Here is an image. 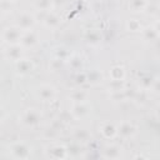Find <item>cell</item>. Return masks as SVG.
<instances>
[{"mask_svg":"<svg viewBox=\"0 0 160 160\" xmlns=\"http://www.w3.org/2000/svg\"><path fill=\"white\" fill-rule=\"evenodd\" d=\"M51 5V0H36L35 6L41 11H49Z\"/></svg>","mask_w":160,"mask_h":160,"instance_id":"obj_16","label":"cell"},{"mask_svg":"<svg viewBox=\"0 0 160 160\" xmlns=\"http://www.w3.org/2000/svg\"><path fill=\"white\" fill-rule=\"evenodd\" d=\"M146 6V0H130L129 8H131L132 11H142Z\"/></svg>","mask_w":160,"mask_h":160,"instance_id":"obj_13","label":"cell"},{"mask_svg":"<svg viewBox=\"0 0 160 160\" xmlns=\"http://www.w3.org/2000/svg\"><path fill=\"white\" fill-rule=\"evenodd\" d=\"M105 156L106 158H119V156H121V149L116 145H111V146L106 148Z\"/></svg>","mask_w":160,"mask_h":160,"instance_id":"obj_14","label":"cell"},{"mask_svg":"<svg viewBox=\"0 0 160 160\" xmlns=\"http://www.w3.org/2000/svg\"><path fill=\"white\" fill-rule=\"evenodd\" d=\"M41 121V112L38 109L34 108H29L26 109L22 114H21V122L25 126L29 128H34L36 125H39Z\"/></svg>","mask_w":160,"mask_h":160,"instance_id":"obj_1","label":"cell"},{"mask_svg":"<svg viewBox=\"0 0 160 160\" xmlns=\"http://www.w3.org/2000/svg\"><path fill=\"white\" fill-rule=\"evenodd\" d=\"M32 69V64L29 61V60H25V59H20L16 61V70L20 72V74H29Z\"/></svg>","mask_w":160,"mask_h":160,"instance_id":"obj_12","label":"cell"},{"mask_svg":"<svg viewBox=\"0 0 160 160\" xmlns=\"http://www.w3.org/2000/svg\"><path fill=\"white\" fill-rule=\"evenodd\" d=\"M1 15H2V10L0 9V19H1Z\"/></svg>","mask_w":160,"mask_h":160,"instance_id":"obj_18","label":"cell"},{"mask_svg":"<svg viewBox=\"0 0 160 160\" xmlns=\"http://www.w3.org/2000/svg\"><path fill=\"white\" fill-rule=\"evenodd\" d=\"M100 130H101V134L105 136V138H108V139H111V138H114L116 134H118V128H115L112 124H110V122H104L102 125H101V128H99Z\"/></svg>","mask_w":160,"mask_h":160,"instance_id":"obj_11","label":"cell"},{"mask_svg":"<svg viewBox=\"0 0 160 160\" xmlns=\"http://www.w3.org/2000/svg\"><path fill=\"white\" fill-rule=\"evenodd\" d=\"M6 56L14 61H18L21 59V54H22V49L20 44H15V45H10L9 49L5 51Z\"/></svg>","mask_w":160,"mask_h":160,"instance_id":"obj_8","label":"cell"},{"mask_svg":"<svg viewBox=\"0 0 160 160\" xmlns=\"http://www.w3.org/2000/svg\"><path fill=\"white\" fill-rule=\"evenodd\" d=\"M2 115H4V110H2V108L0 106V120L2 119Z\"/></svg>","mask_w":160,"mask_h":160,"instance_id":"obj_17","label":"cell"},{"mask_svg":"<svg viewBox=\"0 0 160 160\" xmlns=\"http://www.w3.org/2000/svg\"><path fill=\"white\" fill-rule=\"evenodd\" d=\"M118 134L121 135V136L125 138V139L131 138V136L135 134V126H134L131 122H122V124L119 125V128H118Z\"/></svg>","mask_w":160,"mask_h":160,"instance_id":"obj_9","label":"cell"},{"mask_svg":"<svg viewBox=\"0 0 160 160\" xmlns=\"http://www.w3.org/2000/svg\"><path fill=\"white\" fill-rule=\"evenodd\" d=\"M21 31L22 30H20L18 26H9L2 32V40L5 42H8L9 45L19 44L20 42V39H21V35H22Z\"/></svg>","mask_w":160,"mask_h":160,"instance_id":"obj_2","label":"cell"},{"mask_svg":"<svg viewBox=\"0 0 160 160\" xmlns=\"http://www.w3.org/2000/svg\"><path fill=\"white\" fill-rule=\"evenodd\" d=\"M86 96H88V94H86L84 90H75V91L71 94V99H72V101H75V102L85 101V100H86Z\"/></svg>","mask_w":160,"mask_h":160,"instance_id":"obj_15","label":"cell"},{"mask_svg":"<svg viewBox=\"0 0 160 160\" xmlns=\"http://www.w3.org/2000/svg\"><path fill=\"white\" fill-rule=\"evenodd\" d=\"M8 1H14V0H8Z\"/></svg>","mask_w":160,"mask_h":160,"instance_id":"obj_19","label":"cell"},{"mask_svg":"<svg viewBox=\"0 0 160 160\" xmlns=\"http://www.w3.org/2000/svg\"><path fill=\"white\" fill-rule=\"evenodd\" d=\"M35 19L31 14L29 12H21L18 15L16 21H15V26H18L20 30H30L31 26L34 25Z\"/></svg>","mask_w":160,"mask_h":160,"instance_id":"obj_3","label":"cell"},{"mask_svg":"<svg viewBox=\"0 0 160 160\" xmlns=\"http://www.w3.org/2000/svg\"><path fill=\"white\" fill-rule=\"evenodd\" d=\"M44 24L46 28H50V29H54V28H58L60 25V18L55 14V12H51L49 11L46 14V16L44 18Z\"/></svg>","mask_w":160,"mask_h":160,"instance_id":"obj_10","label":"cell"},{"mask_svg":"<svg viewBox=\"0 0 160 160\" xmlns=\"http://www.w3.org/2000/svg\"><path fill=\"white\" fill-rule=\"evenodd\" d=\"M11 152L16 158H28L30 155L29 146L24 142H15L11 145Z\"/></svg>","mask_w":160,"mask_h":160,"instance_id":"obj_5","label":"cell"},{"mask_svg":"<svg viewBox=\"0 0 160 160\" xmlns=\"http://www.w3.org/2000/svg\"><path fill=\"white\" fill-rule=\"evenodd\" d=\"M38 96H39V99H41V101H45V102L52 101L55 98V89L46 84L40 85L38 88Z\"/></svg>","mask_w":160,"mask_h":160,"instance_id":"obj_4","label":"cell"},{"mask_svg":"<svg viewBox=\"0 0 160 160\" xmlns=\"http://www.w3.org/2000/svg\"><path fill=\"white\" fill-rule=\"evenodd\" d=\"M71 112L74 114V116L81 119V118L86 116V115L90 112V110H89V106L85 104V101H81V102H75V104H74Z\"/></svg>","mask_w":160,"mask_h":160,"instance_id":"obj_7","label":"cell"},{"mask_svg":"<svg viewBox=\"0 0 160 160\" xmlns=\"http://www.w3.org/2000/svg\"><path fill=\"white\" fill-rule=\"evenodd\" d=\"M19 44L22 48H32L34 45L38 44V36L32 31L26 30V32L21 35V39H20V42Z\"/></svg>","mask_w":160,"mask_h":160,"instance_id":"obj_6","label":"cell"}]
</instances>
